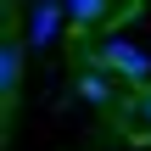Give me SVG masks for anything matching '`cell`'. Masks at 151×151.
<instances>
[{
    "instance_id": "3",
    "label": "cell",
    "mask_w": 151,
    "mask_h": 151,
    "mask_svg": "<svg viewBox=\"0 0 151 151\" xmlns=\"http://www.w3.org/2000/svg\"><path fill=\"white\" fill-rule=\"evenodd\" d=\"M17 78H22V45H17V34H6V45H0V95L6 101L17 95Z\"/></svg>"
},
{
    "instance_id": "1",
    "label": "cell",
    "mask_w": 151,
    "mask_h": 151,
    "mask_svg": "<svg viewBox=\"0 0 151 151\" xmlns=\"http://www.w3.org/2000/svg\"><path fill=\"white\" fill-rule=\"evenodd\" d=\"M90 67L106 73V78H123V84H151V56L134 39H106V45L90 56Z\"/></svg>"
},
{
    "instance_id": "4",
    "label": "cell",
    "mask_w": 151,
    "mask_h": 151,
    "mask_svg": "<svg viewBox=\"0 0 151 151\" xmlns=\"http://www.w3.org/2000/svg\"><path fill=\"white\" fill-rule=\"evenodd\" d=\"M73 90H78V101H90V106H112V78H106V73H95V67H84Z\"/></svg>"
},
{
    "instance_id": "5",
    "label": "cell",
    "mask_w": 151,
    "mask_h": 151,
    "mask_svg": "<svg viewBox=\"0 0 151 151\" xmlns=\"http://www.w3.org/2000/svg\"><path fill=\"white\" fill-rule=\"evenodd\" d=\"M106 0H67V22H78V28H95V22H106Z\"/></svg>"
},
{
    "instance_id": "6",
    "label": "cell",
    "mask_w": 151,
    "mask_h": 151,
    "mask_svg": "<svg viewBox=\"0 0 151 151\" xmlns=\"http://www.w3.org/2000/svg\"><path fill=\"white\" fill-rule=\"evenodd\" d=\"M140 112H146V123H151V90H146V95H140Z\"/></svg>"
},
{
    "instance_id": "2",
    "label": "cell",
    "mask_w": 151,
    "mask_h": 151,
    "mask_svg": "<svg viewBox=\"0 0 151 151\" xmlns=\"http://www.w3.org/2000/svg\"><path fill=\"white\" fill-rule=\"evenodd\" d=\"M62 17H67V6H56V0H39V6L28 11V45H50V34L62 28Z\"/></svg>"
}]
</instances>
